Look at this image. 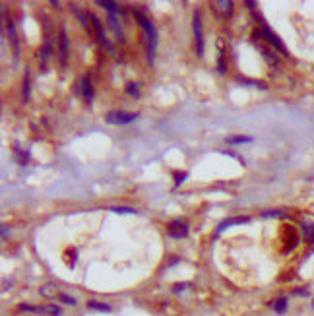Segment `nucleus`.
<instances>
[{
  "mask_svg": "<svg viewBox=\"0 0 314 316\" xmlns=\"http://www.w3.org/2000/svg\"><path fill=\"white\" fill-rule=\"evenodd\" d=\"M138 22L144 30V37H146V45H148V59L150 63H154L157 51V43H159V33H157L156 26L150 22V18H146L144 14H138Z\"/></svg>",
  "mask_w": 314,
  "mask_h": 316,
  "instance_id": "nucleus-1",
  "label": "nucleus"
},
{
  "mask_svg": "<svg viewBox=\"0 0 314 316\" xmlns=\"http://www.w3.org/2000/svg\"><path fill=\"white\" fill-rule=\"evenodd\" d=\"M88 309L97 311V313H111V311H113L109 305H105V303H99V301H90V303H88Z\"/></svg>",
  "mask_w": 314,
  "mask_h": 316,
  "instance_id": "nucleus-12",
  "label": "nucleus"
},
{
  "mask_svg": "<svg viewBox=\"0 0 314 316\" xmlns=\"http://www.w3.org/2000/svg\"><path fill=\"white\" fill-rule=\"evenodd\" d=\"M313 307H314V303H313Z\"/></svg>",
  "mask_w": 314,
  "mask_h": 316,
  "instance_id": "nucleus-29",
  "label": "nucleus"
},
{
  "mask_svg": "<svg viewBox=\"0 0 314 316\" xmlns=\"http://www.w3.org/2000/svg\"><path fill=\"white\" fill-rule=\"evenodd\" d=\"M303 233H305V239L309 243H314V223H305L303 225Z\"/></svg>",
  "mask_w": 314,
  "mask_h": 316,
  "instance_id": "nucleus-15",
  "label": "nucleus"
},
{
  "mask_svg": "<svg viewBox=\"0 0 314 316\" xmlns=\"http://www.w3.org/2000/svg\"><path fill=\"white\" fill-rule=\"evenodd\" d=\"M254 142L252 136H229L227 138V144H251Z\"/></svg>",
  "mask_w": 314,
  "mask_h": 316,
  "instance_id": "nucleus-14",
  "label": "nucleus"
},
{
  "mask_svg": "<svg viewBox=\"0 0 314 316\" xmlns=\"http://www.w3.org/2000/svg\"><path fill=\"white\" fill-rule=\"evenodd\" d=\"M218 68H220L221 74L227 72V66H225V61H223V55H220V61H218Z\"/></svg>",
  "mask_w": 314,
  "mask_h": 316,
  "instance_id": "nucleus-27",
  "label": "nucleus"
},
{
  "mask_svg": "<svg viewBox=\"0 0 314 316\" xmlns=\"http://www.w3.org/2000/svg\"><path fill=\"white\" fill-rule=\"evenodd\" d=\"M126 94L138 97V94H140V92H138V84H128V86H126Z\"/></svg>",
  "mask_w": 314,
  "mask_h": 316,
  "instance_id": "nucleus-25",
  "label": "nucleus"
},
{
  "mask_svg": "<svg viewBox=\"0 0 314 316\" xmlns=\"http://www.w3.org/2000/svg\"><path fill=\"white\" fill-rule=\"evenodd\" d=\"M41 295H45V297H53V295H57V287L55 285H45V287H41Z\"/></svg>",
  "mask_w": 314,
  "mask_h": 316,
  "instance_id": "nucleus-20",
  "label": "nucleus"
},
{
  "mask_svg": "<svg viewBox=\"0 0 314 316\" xmlns=\"http://www.w3.org/2000/svg\"><path fill=\"white\" fill-rule=\"evenodd\" d=\"M187 287H190V284H177L173 287V293H181V291H185Z\"/></svg>",
  "mask_w": 314,
  "mask_h": 316,
  "instance_id": "nucleus-26",
  "label": "nucleus"
},
{
  "mask_svg": "<svg viewBox=\"0 0 314 316\" xmlns=\"http://www.w3.org/2000/svg\"><path fill=\"white\" fill-rule=\"evenodd\" d=\"M175 177H177V179H175V187H181V185L185 183V179L188 177V173H177Z\"/></svg>",
  "mask_w": 314,
  "mask_h": 316,
  "instance_id": "nucleus-24",
  "label": "nucleus"
},
{
  "mask_svg": "<svg viewBox=\"0 0 314 316\" xmlns=\"http://www.w3.org/2000/svg\"><path fill=\"white\" fill-rule=\"evenodd\" d=\"M111 212L113 214H138V210H134V208H126V206H115V208H111Z\"/></svg>",
  "mask_w": 314,
  "mask_h": 316,
  "instance_id": "nucleus-18",
  "label": "nucleus"
},
{
  "mask_svg": "<svg viewBox=\"0 0 314 316\" xmlns=\"http://www.w3.org/2000/svg\"><path fill=\"white\" fill-rule=\"evenodd\" d=\"M262 49V55H264V59L268 61L270 64H278V57H276V53H272V51H268V49H264V47H260Z\"/></svg>",
  "mask_w": 314,
  "mask_h": 316,
  "instance_id": "nucleus-19",
  "label": "nucleus"
},
{
  "mask_svg": "<svg viewBox=\"0 0 314 316\" xmlns=\"http://www.w3.org/2000/svg\"><path fill=\"white\" fill-rule=\"evenodd\" d=\"M251 221V218H247V216H239V218H229V220H225V221H221V225L218 227V235H221L225 229H229V227H233V225H243V223H249Z\"/></svg>",
  "mask_w": 314,
  "mask_h": 316,
  "instance_id": "nucleus-7",
  "label": "nucleus"
},
{
  "mask_svg": "<svg viewBox=\"0 0 314 316\" xmlns=\"http://www.w3.org/2000/svg\"><path fill=\"white\" fill-rule=\"evenodd\" d=\"M293 295H301V297H307V295H309V289H297V291H293Z\"/></svg>",
  "mask_w": 314,
  "mask_h": 316,
  "instance_id": "nucleus-28",
  "label": "nucleus"
},
{
  "mask_svg": "<svg viewBox=\"0 0 314 316\" xmlns=\"http://www.w3.org/2000/svg\"><path fill=\"white\" fill-rule=\"evenodd\" d=\"M167 235L173 239H185L188 235V225L183 221H173L167 227Z\"/></svg>",
  "mask_w": 314,
  "mask_h": 316,
  "instance_id": "nucleus-5",
  "label": "nucleus"
},
{
  "mask_svg": "<svg viewBox=\"0 0 314 316\" xmlns=\"http://www.w3.org/2000/svg\"><path fill=\"white\" fill-rule=\"evenodd\" d=\"M220 6L223 8V12H225L227 16H233V2H231V0H227V2H225V0H221Z\"/></svg>",
  "mask_w": 314,
  "mask_h": 316,
  "instance_id": "nucleus-21",
  "label": "nucleus"
},
{
  "mask_svg": "<svg viewBox=\"0 0 314 316\" xmlns=\"http://www.w3.org/2000/svg\"><path fill=\"white\" fill-rule=\"evenodd\" d=\"M262 218H285V214L280 210H268V212H262Z\"/></svg>",
  "mask_w": 314,
  "mask_h": 316,
  "instance_id": "nucleus-22",
  "label": "nucleus"
},
{
  "mask_svg": "<svg viewBox=\"0 0 314 316\" xmlns=\"http://www.w3.org/2000/svg\"><path fill=\"white\" fill-rule=\"evenodd\" d=\"M192 30H194V41H196V53H198V57H202L204 55V28H202L200 12H194Z\"/></svg>",
  "mask_w": 314,
  "mask_h": 316,
  "instance_id": "nucleus-3",
  "label": "nucleus"
},
{
  "mask_svg": "<svg viewBox=\"0 0 314 316\" xmlns=\"http://www.w3.org/2000/svg\"><path fill=\"white\" fill-rule=\"evenodd\" d=\"M90 16V20H92V24H94V30H95V35H97V41L109 51V53H113V47H111V43L105 39V33H103V26H101V22H99V18L95 16V14H88Z\"/></svg>",
  "mask_w": 314,
  "mask_h": 316,
  "instance_id": "nucleus-4",
  "label": "nucleus"
},
{
  "mask_svg": "<svg viewBox=\"0 0 314 316\" xmlns=\"http://www.w3.org/2000/svg\"><path fill=\"white\" fill-rule=\"evenodd\" d=\"M59 299L63 301L64 305H72V307L76 305V299H74V297H70V295H66V293H61V295H59Z\"/></svg>",
  "mask_w": 314,
  "mask_h": 316,
  "instance_id": "nucleus-23",
  "label": "nucleus"
},
{
  "mask_svg": "<svg viewBox=\"0 0 314 316\" xmlns=\"http://www.w3.org/2000/svg\"><path fill=\"white\" fill-rule=\"evenodd\" d=\"M24 101L26 103L30 101V70H26V76H24Z\"/></svg>",
  "mask_w": 314,
  "mask_h": 316,
  "instance_id": "nucleus-17",
  "label": "nucleus"
},
{
  "mask_svg": "<svg viewBox=\"0 0 314 316\" xmlns=\"http://www.w3.org/2000/svg\"><path fill=\"white\" fill-rule=\"evenodd\" d=\"M97 4H99V6H103V8H107L111 14L119 12V4H117V2H109V0H97Z\"/></svg>",
  "mask_w": 314,
  "mask_h": 316,
  "instance_id": "nucleus-16",
  "label": "nucleus"
},
{
  "mask_svg": "<svg viewBox=\"0 0 314 316\" xmlns=\"http://www.w3.org/2000/svg\"><path fill=\"white\" fill-rule=\"evenodd\" d=\"M59 57H61V64H66V59H68V35H66V30H61V51H59Z\"/></svg>",
  "mask_w": 314,
  "mask_h": 316,
  "instance_id": "nucleus-9",
  "label": "nucleus"
},
{
  "mask_svg": "<svg viewBox=\"0 0 314 316\" xmlns=\"http://www.w3.org/2000/svg\"><path fill=\"white\" fill-rule=\"evenodd\" d=\"M260 33H262V35L268 39V43H270V45H274V49H278L282 55H289V53H287V49H285V45L282 43V39H280L276 33L272 32L268 26H264V30H262Z\"/></svg>",
  "mask_w": 314,
  "mask_h": 316,
  "instance_id": "nucleus-6",
  "label": "nucleus"
},
{
  "mask_svg": "<svg viewBox=\"0 0 314 316\" xmlns=\"http://www.w3.org/2000/svg\"><path fill=\"white\" fill-rule=\"evenodd\" d=\"M35 313L43 316H61L63 311L57 305H43V307H35Z\"/></svg>",
  "mask_w": 314,
  "mask_h": 316,
  "instance_id": "nucleus-8",
  "label": "nucleus"
},
{
  "mask_svg": "<svg viewBox=\"0 0 314 316\" xmlns=\"http://www.w3.org/2000/svg\"><path fill=\"white\" fill-rule=\"evenodd\" d=\"M138 119L136 113H126V111H111L107 115V123L109 125H115V126H125V125H130Z\"/></svg>",
  "mask_w": 314,
  "mask_h": 316,
  "instance_id": "nucleus-2",
  "label": "nucleus"
},
{
  "mask_svg": "<svg viewBox=\"0 0 314 316\" xmlns=\"http://www.w3.org/2000/svg\"><path fill=\"white\" fill-rule=\"evenodd\" d=\"M82 94H84V97H86L88 101L94 99V88H92L90 78H84V80H82Z\"/></svg>",
  "mask_w": 314,
  "mask_h": 316,
  "instance_id": "nucleus-10",
  "label": "nucleus"
},
{
  "mask_svg": "<svg viewBox=\"0 0 314 316\" xmlns=\"http://www.w3.org/2000/svg\"><path fill=\"white\" fill-rule=\"evenodd\" d=\"M8 33H10V41H12V47H14V53L18 55V37H16V28H14V22H12V18L8 20Z\"/></svg>",
  "mask_w": 314,
  "mask_h": 316,
  "instance_id": "nucleus-11",
  "label": "nucleus"
},
{
  "mask_svg": "<svg viewBox=\"0 0 314 316\" xmlns=\"http://www.w3.org/2000/svg\"><path fill=\"white\" fill-rule=\"evenodd\" d=\"M272 309L278 313V315H283L285 311H287V299L282 297V299H276V301H272Z\"/></svg>",
  "mask_w": 314,
  "mask_h": 316,
  "instance_id": "nucleus-13",
  "label": "nucleus"
}]
</instances>
